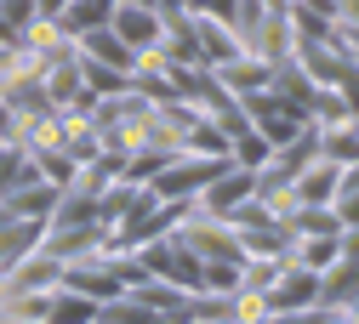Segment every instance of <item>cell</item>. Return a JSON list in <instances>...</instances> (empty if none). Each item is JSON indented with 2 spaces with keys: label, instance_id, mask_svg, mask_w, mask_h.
Masks as SVG:
<instances>
[{
  "label": "cell",
  "instance_id": "obj_1",
  "mask_svg": "<svg viewBox=\"0 0 359 324\" xmlns=\"http://www.w3.org/2000/svg\"><path fill=\"white\" fill-rule=\"evenodd\" d=\"M257 194V165H245V171H234V165H222L205 188H200V205L211 211V216H229L240 199H251Z\"/></svg>",
  "mask_w": 359,
  "mask_h": 324
},
{
  "label": "cell",
  "instance_id": "obj_2",
  "mask_svg": "<svg viewBox=\"0 0 359 324\" xmlns=\"http://www.w3.org/2000/svg\"><path fill=\"white\" fill-rule=\"evenodd\" d=\"M109 29L131 45V52H149V45H160V34H165V23L154 17V6H109Z\"/></svg>",
  "mask_w": 359,
  "mask_h": 324
}]
</instances>
